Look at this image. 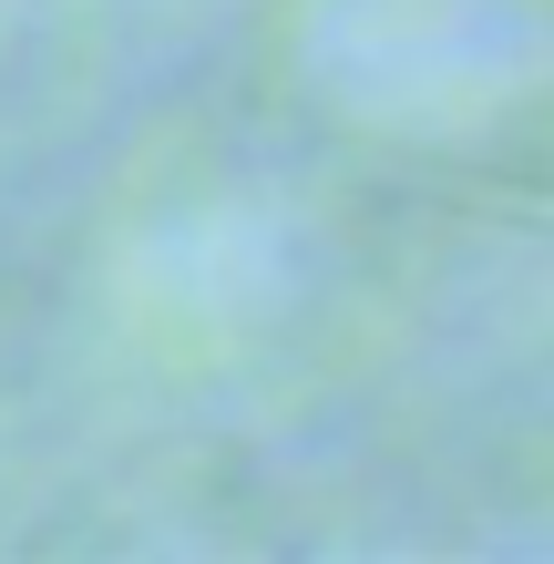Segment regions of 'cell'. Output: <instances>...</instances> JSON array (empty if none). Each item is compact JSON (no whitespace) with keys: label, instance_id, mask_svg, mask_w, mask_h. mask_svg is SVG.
<instances>
[]
</instances>
